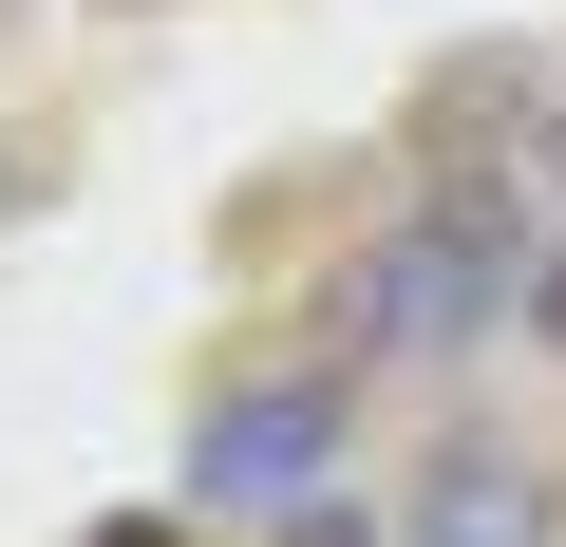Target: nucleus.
I'll list each match as a JSON object with an SVG mask.
<instances>
[{"label":"nucleus","mask_w":566,"mask_h":547,"mask_svg":"<svg viewBox=\"0 0 566 547\" xmlns=\"http://www.w3.org/2000/svg\"><path fill=\"white\" fill-rule=\"evenodd\" d=\"M528 151H547V170H566V95H547V133H528Z\"/></svg>","instance_id":"obj_7"},{"label":"nucleus","mask_w":566,"mask_h":547,"mask_svg":"<svg viewBox=\"0 0 566 547\" xmlns=\"http://www.w3.org/2000/svg\"><path fill=\"white\" fill-rule=\"evenodd\" d=\"M491 303H528V189L510 170H472L397 227V264L359 284V340H472Z\"/></svg>","instance_id":"obj_1"},{"label":"nucleus","mask_w":566,"mask_h":547,"mask_svg":"<svg viewBox=\"0 0 566 547\" xmlns=\"http://www.w3.org/2000/svg\"><path fill=\"white\" fill-rule=\"evenodd\" d=\"M528 340H547V359H566V227H547V245H528Z\"/></svg>","instance_id":"obj_5"},{"label":"nucleus","mask_w":566,"mask_h":547,"mask_svg":"<svg viewBox=\"0 0 566 547\" xmlns=\"http://www.w3.org/2000/svg\"><path fill=\"white\" fill-rule=\"evenodd\" d=\"M95 547H189V528H170V509H114V528H95Z\"/></svg>","instance_id":"obj_6"},{"label":"nucleus","mask_w":566,"mask_h":547,"mask_svg":"<svg viewBox=\"0 0 566 547\" xmlns=\"http://www.w3.org/2000/svg\"><path fill=\"white\" fill-rule=\"evenodd\" d=\"M322 453H340V378H245V397H208L189 491H208V509H303Z\"/></svg>","instance_id":"obj_2"},{"label":"nucleus","mask_w":566,"mask_h":547,"mask_svg":"<svg viewBox=\"0 0 566 547\" xmlns=\"http://www.w3.org/2000/svg\"><path fill=\"white\" fill-rule=\"evenodd\" d=\"M397 547H566V491H547L510 434H434V453H416Z\"/></svg>","instance_id":"obj_3"},{"label":"nucleus","mask_w":566,"mask_h":547,"mask_svg":"<svg viewBox=\"0 0 566 547\" xmlns=\"http://www.w3.org/2000/svg\"><path fill=\"white\" fill-rule=\"evenodd\" d=\"M264 547H378V509H340V491H303V509H283Z\"/></svg>","instance_id":"obj_4"}]
</instances>
